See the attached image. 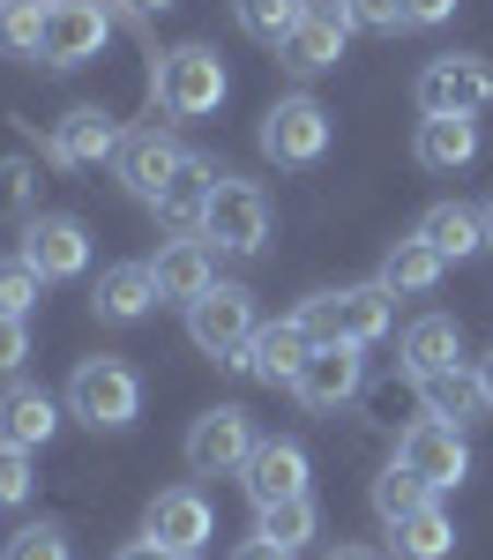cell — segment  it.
Returning <instances> with one entry per match:
<instances>
[{"label":"cell","instance_id":"36","mask_svg":"<svg viewBox=\"0 0 493 560\" xmlns=\"http://www.w3.org/2000/svg\"><path fill=\"white\" fill-rule=\"evenodd\" d=\"M0 560H75V546H68L60 523H23V530L8 538V553H0Z\"/></svg>","mask_w":493,"mask_h":560},{"label":"cell","instance_id":"1","mask_svg":"<svg viewBox=\"0 0 493 560\" xmlns=\"http://www.w3.org/2000/svg\"><path fill=\"white\" fill-rule=\"evenodd\" d=\"M300 322H307L314 345H382L389 337V322H397V292L374 277V284H352V292H314L300 306Z\"/></svg>","mask_w":493,"mask_h":560},{"label":"cell","instance_id":"37","mask_svg":"<svg viewBox=\"0 0 493 560\" xmlns=\"http://www.w3.org/2000/svg\"><path fill=\"white\" fill-rule=\"evenodd\" d=\"M352 31H403V0H337Z\"/></svg>","mask_w":493,"mask_h":560},{"label":"cell","instance_id":"11","mask_svg":"<svg viewBox=\"0 0 493 560\" xmlns=\"http://www.w3.org/2000/svg\"><path fill=\"white\" fill-rule=\"evenodd\" d=\"M359 388H366V351L359 345H314V359L300 366L292 396H300L307 411H344Z\"/></svg>","mask_w":493,"mask_h":560},{"label":"cell","instance_id":"28","mask_svg":"<svg viewBox=\"0 0 493 560\" xmlns=\"http://www.w3.org/2000/svg\"><path fill=\"white\" fill-rule=\"evenodd\" d=\"M479 158V120H419V165L426 173H463Z\"/></svg>","mask_w":493,"mask_h":560},{"label":"cell","instance_id":"44","mask_svg":"<svg viewBox=\"0 0 493 560\" xmlns=\"http://www.w3.org/2000/svg\"><path fill=\"white\" fill-rule=\"evenodd\" d=\"M329 560H382V553H366V546H337Z\"/></svg>","mask_w":493,"mask_h":560},{"label":"cell","instance_id":"41","mask_svg":"<svg viewBox=\"0 0 493 560\" xmlns=\"http://www.w3.org/2000/svg\"><path fill=\"white\" fill-rule=\"evenodd\" d=\"M232 560H292V553H284V546H277V538H262V530H255V538H247V546H232Z\"/></svg>","mask_w":493,"mask_h":560},{"label":"cell","instance_id":"38","mask_svg":"<svg viewBox=\"0 0 493 560\" xmlns=\"http://www.w3.org/2000/svg\"><path fill=\"white\" fill-rule=\"evenodd\" d=\"M23 359H31V322L0 314V382H15V374H23Z\"/></svg>","mask_w":493,"mask_h":560},{"label":"cell","instance_id":"40","mask_svg":"<svg viewBox=\"0 0 493 560\" xmlns=\"http://www.w3.org/2000/svg\"><path fill=\"white\" fill-rule=\"evenodd\" d=\"M113 560H195V553H179V546H165V538H150V530H142V538H128Z\"/></svg>","mask_w":493,"mask_h":560},{"label":"cell","instance_id":"35","mask_svg":"<svg viewBox=\"0 0 493 560\" xmlns=\"http://www.w3.org/2000/svg\"><path fill=\"white\" fill-rule=\"evenodd\" d=\"M31 493H38V456L15 448V441H0V509H23Z\"/></svg>","mask_w":493,"mask_h":560},{"label":"cell","instance_id":"21","mask_svg":"<svg viewBox=\"0 0 493 560\" xmlns=\"http://www.w3.org/2000/svg\"><path fill=\"white\" fill-rule=\"evenodd\" d=\"M52 433H60V404H52L45 388H31V382H8V388H0V441H15V448H31V456H38Z\"/></svg>","mask_w":493,"mask_h":560},{"label":"cell","instance_id":"33","mask_svg":"<svg viewBox=\"0 0 493 560\" xmlns=\"http://www.w3.org/2000/svg\"><path fill=\"white\" fill-rule=\"evenodd\" d=\"M419 501H434V486L411 471V464H389V471L374 478V516L382 523H397V516H411Z\"/></svg>","mask_w":493,"mask_h":560},{"label":"cell","instance_id":"23","mask_svg":"<svg viewBox=\"0 0 493 560\" xmlns=\"http://www.w3.org/2000/svg\"><path fill=\"white\" fill-rule=\"evenodd\" d=\"M419 404L426 419H448V427H471L486 411V388H479V366H442V374H419Z\"/></svg>","mask_w":493,"mask_h":560},{"label":"cell","instance_id":"45","mask_svg":"<svg viewBox=\"0 0 493 560\" xmlns=\"http://www.w3.org/2000/svg\"><path fill=\"white\" fill-rule=\"evenodd\" d=\"M486 247H493V202H486Z\"/></svg>","mask_w":493,"mask_h":560},{"label":"cell","instance_id":"8","mask_svg":"<svg viewBox=\"0 0 493 560\" xmlns=\"http://www.w3.org/2000/svg\"><path fill=\"white\" fill-rule=\"evenodd\" d=\"M105 45H113V8L105 0H52L45 8V45H38L45 68H90Z\"/></svg>","mask_w":493,"mask_h":560},{"label":"cell","instance_id":"7","mask_svg":"<svg viewBox=\"0 0 493 560\" xmlns=\"http://www.w3.org/2000/svg\"><path fill=\"white\" fill-rule=\"evenodd\" d=\"M255 448H262V441H255V419H247L239 404H218V411H202V419L187 427V471L195 478H239Z\"/></svg>","mask_w":493,"mask_h":560},{"label":"cell","instance_id":"10","mask_svg":"<svg viewBox=\"0 0 493 560\" xmlns=\"http://www.w3.org/2000/svg\"><path fill=\"white\" fill-rule=\"evenodd\" d=\"M397 464H411L434 493H456L471 478V441H463V427H448V419H419V427L397 433Z\"/></svg>","mask_w":493,"mask_h":560},{"label":"cell","instance_id":"17","mask_svg":"<svg viewBox=\"0 0 493 560\" xmlns=\"http://www.w3.org/2000/svg\"><path fill=\"white\" fill-rule=\"evenodd\" d=\"M307 478H314V464H307V448H300V441H262V448L247 456L239 486H247V501H255V509H269V501H300V493H307Z\"/></svg>","mask_w":493,"mask_h":560},{"label":"cell","instance_id":"26","mask_svg":"<svg viewBox=\"0 0 493 560\" xmlns=\"http://www.w3.org/2000/svg\"><path fill=\"white\" fill-rule=\"evenodd\" d=\"M456 359H463V329H456L448 314H419V322L403 329V366H411V382H419V374H442Z\"/></svg>","mask_w":493,"mask_h":560},{"label":"cell","instance_id":"6","mask_svg":"<svg viewBox=\"0 0 493 560\" xmlns=\"http://www.w3.org/2000/svg\"><path fill=\"white\" fill-rule=\"evenodd\" d=\"M202 240H210L218 255H262V240H269V195L255 187V179L218 173V195H210V210H202Z\"/></svg>","mask_w":493,"mask_h":560},{"label":"cell","instance_id":"32","mask_svg":"<svg viewBox=\"0 0 493 560\" xmlns=\"http://www.w3.org/2000/svg\"><path fill=\"white\" fill-rule=\"evenodd\" d=\"M45 8H52V0H0V52L38 60V45H45Z\"/></svg>","mask_w":493,"mask_h":560},{"label":"cell","instance_id":"22","mask_svg":"<svg viewBox=\"0 0 493 560\" xmlns=\"http://www.w3.org/2000/svg\"><path fill=\"white\" fill-rule=\"evenodd\" d=\"M389 553L397 560H448L456 553V516H448L442 501H419L411 516L389 523Z\"/></svg>","mask_w":493,"mask_h":560},{"label":"cell","instance_id":"15","mask_svg":"<svg viewBox=\"0 0 493 560\" xmlns=\"http://www.w3.org/2000/svg\"><path fill=\"white\" fill-rule=\"evenodd\" d=\"M344 38H352V15H344V8H321V0H307L300 31L277 45V60H284L292 75H321V68H337V60H344Z\"/></svg>","mask_w":493,"mask_h":560},{"label":"cell","instance_id":"18","mask_svg":"<svg viewBox=\"0 0 493 560\" xmlns=\"http://www.w3.org/2000/svg\"><path fill=\"white\" fill-rule=\"evenodd\" d=\"M307 359H314V337H307V322L292 314V322H262V329H255L239 374H255V382H269V388H292Z\"/></svg>","mask_w":493,"mask_h":560},{"label":"cell","instance_id":"34","mask_svg":"<svg viewBox=\"0 0 493 560\" xmlns=\"http://www.w3.org/2000/svg\"><path fill=\"white\" fill-rule=\"evenodd\" d=\"M38 292H45V277H38V269H31L23 255H8V261H0V314L31 322V306H38Z\"/></svg>","mask_w":493,"mask_h":560},{"label":"cell","instance_id":"25","mask_svg":"<svg viewBox=\"0 0 493 560\" xmlns=\"http://www.w3.org/2000/svg\"><path fill=\"white\" fill-rule=\"evenodd\" d=\"M210 195H218V173H210L202 158H187V165L173 173V187H165L150 210L165 217L173 232H202V210H210Z\"/></svg>","mask_w":493,"mask_h":560},{"label":"cell","instance_id":"5","mask_svg":"<svg viewBox=\"0 0 493 560\" xmlns=\"http://www.w3.org/2000/svg\"><path fill=\"white\" fill-rule=\"evenodd\" d=\"M224 60L210 52V45H179V52H165V68H157V113L165 120H210L224 105Z\"/></svg>","mask_w":493,"mask_h":560},{"label":"cell","instance_id":"16","mask_svg":"<svg viewBox=\"0 0 493 560\" xmlns=\"http://www.w3.org/2000/svg\"><path fill=\"white\" fill-rule=\"evenodd\" d=\"M142 530L165 538V546H179V553H202V546L218 538V516H210V501H202L195 486H165V493L142 509Z\"/></svg>","mask_w":493,"mask_h":560},{"label":"cell","instance_id":"24","mask_svg":"<svg viewBox=\"0 0 493 560\" xmlns=\"http://www.w3.org/2000/svg\"><path fill=\"white\" fill-rule=\"evenodd\" d=\"M419 240L434 247L442 261H463L486 247V210H463V202H434V210L419 217Z\"/></svg>","mask_w":493,"mask_h":560},{"label":"cell","instance_id":"29","mask_svg":"<svg viewBox=\"0 0 493 560\" xmlns=\"http://www.w3.org/2000/svg\"><path fill=\"white\" fill-rule=\"evenodd\" d=\"M38 217V165L31 158H0V240H23Z\"/></svg>","mask_w":493,"mask_h":560},{"label":"cell","instance_id":"42","mask_svg":"<svg viewBox=\"0 0 493 560\" xmlns=\"http://www.w3.org/2000/svg\"><path fill=\"white\" fill-rule=\"evenodd\" d=\"M134 15H165V8H173V0H128Z\"/></svg>","mask_w":493,"mask_h":560},{"label":"cell","instance_id":"20","mask_svg":"<svg viewBox=\"0 0 493 560\" xmlns=\"http://www.w3.org/2000/svg\"><path fill=\"white\" fill-rule=\"evenodd\" d=\"M150 306H157V269L150 261H113L97 277V292H90V314L97 322H142Z\"/></svg>","mask_w":493,"mask_h":560},{"label":"cell","instance_id":"30","mask_svg":"<svg viewBox=\"0 0 493 560\" xmlns=\"http://www.w3.org/2000/svg\"><path fill=\"white\" fill-rule=\"evenodd\" d=\"M255 523H262V538H277L284 553H300V546L321 538V509H314L307 493H300V501H269V509H255Z\"/></svg>","mask_w":493,"mask_h":560},{"label":"cell","instance_id":"12","mask_svg":"<svg viewBox=\"0 0 493 560\" xmlns=\"http://www.w3.org/2000/svg\"><path fill=\"white\" fill-rule=\"evenodd\" d=\"M15 255L31 261L45 284H60V277H83V269H90V232H83V217H45V210H38Z\"/></svg>","mask_w":493,"mask_h":560},{"label":"cell","instance_id":"2","mask_svg":"<svg viewBox=\"0 0 493 560\" xmlns=\"http://www.w3.org/2000/svg\"><path fill=\"white\" fill-rule=\"evenodd\" d=\"M68 411H75L90 433H128L134 419H142V374H134L128 359L97 351V359H83V366L68 374Z\"/></svg>","mask_w":493,"mask_h":560},{"label":"cell","instance_id":"13","mask_svg":"<svg viewBox=\"0 0 493 560\" xmlns=\"http://www.w3.org/2000/svg\"><path fill=\"white\" fill-rule=\"evenodd\" d=\"M120 142H128V128H120L113 113L75 105V113H60V120H52L45 158H52V165H105V158H120Z\"/></svg>","mask_w":493,"mask_h":560},{"label":"cell","instance_id":"14","mask_svg":"<svg viewBox=\"0 0 493 560\" xmlns=\"http://www.w3.org/2000/svg\"><path fill=\"white\" fill-rule=\"evenodd\" d=\"M179 165H187V150L157 128H134L128 142H120V158H113V173H120V187H128L134 202H157V195L173 187Z\"/></svg>","mask_w":493,"mask_h":560},{"label":"cell","instance_id":"31","mask_svg":"<svg viewBox=\"0 0 493 560\" xmlns=\"http://www.w3.org/2000/svg\"><path fill=\"white\" fill-rule=\"evenodd\" d=\"M232 15H239V31L255 45H284L300 31V15H307V0H232Z\"/></svg>","mask_w":493,"mask_h":560},{"label":"cell","instance_id":"9","mask_svg":"<svg viewBox=\"0 0 493 560\" xmlns=\"http://www.w3.org/2000/svg\"><path fill=\"white\" fill-rule=\"evenodd\" d=\"M321 150H329V113H321V97L292 90V97H277L262 113V158L269 165H321Z\"/></svg>","mask_w":493,"mask_h":560},{"label":"cell","instance_id":"4","mask_svg":"<svg viewBox=\"0 0 493 560\" xmlns=\"http://www.w3.org/2000/svg\"><path fill=\"white\" fill-rule=\"evenodd\" d=\"M255 300L239 292V284H210L202 300L187 306V345L195 351H210V359H224L232 374L247 366V345H255Z\"/></svg>","mask_w":493,"mask_h":560},{"label":"cell","instance_id":"3","mask_svg":"<svg viewBox=\"0 0 493 560\" xmlns=\"http://www.w3.org/2000/svg\"><path fill=\"white\" fill-rule=\"evenodd\" d=\"M411 97H419L426 120H471V113L493 105V68L479 60V52H442V60L419 68Z\"/></svg>","mask_w":493,"mask_h":560},{"label":"cell","instance_id":"39","mask_svg":"<svg viewBox=\"0 0 493 560\" xmlns=\"http://www.w3.org/2000/svg\"><path fill=\"white\" fill-rule=\"evenodd\" d=\"M456 15V0H403V31H434Z\"/></svg>","mask_w":493,"mask_h":560},{"label":"cell","instance_id":"19","mask_svg":"<svg viewBox=\"0 0 493 560\" xmlns=\"http://www.w3.org/2000/svg\"><path fill=\"white\" fill-rule=\"evenodd\" d=\"M157 300H179V306H195L210 284H218V247L210 240H173V247H157Z\"/></svg>","mask_w":493,"mask_h":560},{"label":"cell","instance_id":"43","mask_svg":"<svg viewBox=\"0 0 493 560\" xmlns=\"http://www.w3.org/2000/svg\"><path fill=\"white\" fill-rule=\"evenodd\" d=\"M479 388H486V404H493V351L479 359Z\"/></svg>","mask_w":493,"mask_h":560},{"label":"cell","instance_id":"27","mask_svg":"<svg viewBox=\"0 0 493 560\" xmlns=\"http://www.w3.org/2000/svg\"><path fill=\"white\" fill-rule=\"evenodd\" d=\"M442 269H448V261L434 255V247H426L419 232H411V240H397V247L382 255V284H389L397 300H426V292L442 284Z\"/></svg>","mask_w":493,"mask_h":560}]
</instances>
